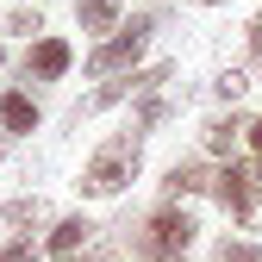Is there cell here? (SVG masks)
I'll return each instance as SVG.
<instances>
[{"label": "cell", "instance_id": "5", "mask_svg": "<svg viewBox=\"0 0 262 262\" xmlns=\"http://www.w3.org/2000/svg\"><path fill=\"white\" fill-rule=\"evenodd\" d=\"M69 62H75V50L62 44V38H38V44L25 50V75H31V81H62Z\"/></svg>", "mask_w": 262, "mask_h": 262}, {"label": "cell", "instance_id": "12", "mask_svg": "<svg viewBox=\"0 0 262 262\" xmlns=\"http://www.w3.org/2000/svg\"><path fill=\"white\" fill-rule=\"evenodd\" d=\"M162 119H169V100H162V94H144V106H138V119H131V131H156Z\"/></svg>", "mask_w": 262, "mask_h": 262}, {"label": "cell", "instance_id": "23", "mask_svg": "<svg viewBox=\"0 0 262 262\" xmlns=\"http://www.w3.org/2000/svg\"><path fill=\"white\" fill-rule=\"evenodd\" d=\"M0 150H7V144H0Z\"/></svg>", "mask_w": 262, "mask_h": 262}, {"label": "cell", "instance_id": "11", "mask_svg": "<svg viewBox=\"0 0 262 262\" xmlns=\"http://www.w3.org/2000/svg\"><path fill=\"white\" fill-rule=\"evenodd\" d=\"M44 219H50V206L38 200V193H25V200L7 206V225H13V231H25V225H44Z\"/></svg>", "mask_w": 262, "mask_h": 262}, {"label": "cell", "instance_id": "17", "mask_svg": "<svg viewBox=\"0 0 262 262\" xmlns=\"http://www.w3.org/2000/svg\"><path fill=\"white\" fill-rule=\"evenodd\" d=\"M250 62H256V75H262V13L250 19Z\"/></svg>", "mask_w": 262, "mask_h": 262}, {"label": "cell", "instance_id": "6", "mask_svg": "<svg viewBox=\"0 0 262 262\" xmlns=\"http://www.w3.org/2000/svg\"><path fill=\"white\" fill-rule=\"evenodd\" d=\"M206 187H212V175L200 169V162H175V169L162 175V193H169V206H181L187 193H206Z\"/></svg>", "mask_w": 262, "mask_h": 262}, {"label": "cell", "instance_id": "3", "mask_svg": "<svg viewBox=\"0 0 262 262\" xmlns=\"http://www.w3.org/2000/svg\"><path fill=\"white\" fill-rule=\"evenodd\" d=\"M150 31H156V13H138L119 38H100V44H94V56H88V75H131V62L144 56Z\"/></svg>", "mask_w": 262, "mask_h": 262}, {"label": "cell", "instance_id": "21", "mask_svg": "<svg viewBox=\"0 0 262 262\" xmlns=\"http://www.w3.org/2000/svg\"><path fill=\"white\" fill-rule=\"evenodd\" d=\"M206 7H219V0H206Z\"/></svg>", "mask_w": 262, "mask_h": 262}, {"label": "cell", "instance_id": "4", "mask_svg": "<svg viewBox=\"0 0 262 262\" xmlns=\"http://www.w3.org/2000/svg\"><path fill=\"white\" fill-rule=\"evenodd\" d=\"M212 193H219V206H225V212H237L244 225L262 219V187H256L250 169H237V162H225V169L212 175Z\"/></svg>", "mask_w": 262, "mask_h": 262}, {"label": "cell", "instance_id": "15", "mask_svg": "<svg viewBox=\"0 0 262 262\" xmlns=\"http://www.w3.org/2000/svg\"><path fill=\"white\" fill-rule=\"evenodd\" d=\"M0 262H38V244H31V237H13L7 250H0Z\"/></svg>", "mask_w": 262, "mask_h": 262}, {"label": "cell", "instance_id": "20", "mask_svg": "<svg viewBox=\"0 0 262 262\" xmlns=\"http://www.w3.org/2000/svg\"><path fill=\"white\" fill-rule=\"evenodd\" d=\"M62 262H88V256H62Z\"/></svg>", "mask_w": 262, "mask_h": 262}, {"label": "cell", "instance_id": "10", "mask_svg": "<svg viewBox=\"0 0 262 262\" xmlns=\"http://www.w3.org/2000/svg\"><path fill=\"white\" fill-rule=\"evenodd\" d=\"M237 131H250L237 113H231V119H212V125H206V150H212V156H231V150H237Z\"/></svg>", "mask_w": 262, "mask_h": 262}, {"label": "cell", "instance_id": "14", "mask_svg": "<svg viewBox=\"0 0 262 262\" xmlns=\"http://www.w3.org/2000/svg\"><path fill=\"white\" fill-rule=\"evenodd\" d=\"M7 31H25V38H31V31H44V19H38V7H19V13L7 19Z\"/></svg>", "mask_w": 262, "mask_h": 262}, {"label": "cell", "instance_id": "22", "mask_svg": "<svg viewBox=\"0 0 262 262\" xmlns=\"http://www.w3.org/2000/svg\"><path fill=\"white\" fill-rule=\"evenodd\" d=\"M0 56H7V50H0Z\"/></svg>", "mask_w": 262, "mask_h": 262}, {"label": "cell", "instance_id": "2", "mask_svg": "<svg viewBox=\"0 0 262 262\" xmlns=\"http://www.w3.org/2000/svg\"><path fill=\"white\" fill-rule=\"evenodd\" d=\"M193 237H200V219L181 212V206H162L144 219V231L131 237V250H138V262H187Z\"/></svg>", "mask_w": 262, "mask_h": 262}, {"label": "cell", "instance_id": "18", "mask_svg": "<svg viewBox=\"0 0 262 262\" xmlns=\"http://www.w3.org/2000/svg\"><path fill=\"white\" fill-rule=\"evenodd\" d=\"M250 144H256V156H262V119H250Z\"/></svg>", "mask_w": 262, "mask_h": 262}, {"label": "cell", "instance_id": "16", "mask_svg": "<svg viewBox=\"0 0 262 262\" xmlns=\"http://www.w3.org/2000/svg\"><path fill=\"white\" fill-rule=\"evenodd\" d=\"M219 262H262L256 244H219Z\"/></svg>", "mask_w": 262, "mask_h": 262}, {"label": "cell", "instance_id": "9", "mask_svg": "<svg viewBox=\"0 0 262 262\" xmlns=\"http://www.w3.org/2000/svg\"><path fill=\"white\" fill-rule=\"evenodd\" d=\"M75 19H81V31H113L119 25V0H75Z\"/></svg>", "mask_w": 262, "mask_h": 262}, {"label": "cell", "instance_id": "7", "mask_svg": "<svg viewBox=\"0 0 262 262\" xmlns=\"http://www.w3.org/2000/svg\"><path fill=\"white\" fill-rule=\"evenodd\" d=\"M88 244H94V225H88L81 212H75V219H56V231H50V256H56V262H62V256H81Z\"/></svg>", "mask_w": 262, "mask_h": 262}, {"label": "cell", "instance_id": "8", "mask_svg": "<svg viewBox=\"0 0 262 262\" xmlns=\"http://www.w3.org/2000/svg\"><path fill=\"white\" fill-rule=\"evenodd\" d=\"M0 125L7 131H38V100H31V94H0Z\"/></svg>", "mask_w": 262, "mask_h": 262}, {"label": "cell", "instance_id": "1", "mask_svg": "<svg viewBox=\"0 0 262 262\" xmlns=\"http://www.w3.org/2000/svg\"><path fill=\"white\" fill-rule=\"evenodd\" d=\"M138 162H144L138 131H113V138L88 156V169H81V181H75V187L88 193V200H113V193H125V187H131Z\"/></svg>", "mask_w": 262, "mask_h": 262}, {"label": "cell", "instance_id": "19", "mask_svg": "<svg viewBox=\"0 0 262 262\" xmlns=\"http://www.w3.org/2000/svg\"><path fill=\"white\" fill-rule=\"evenodd\" d=\"M250 175H256V187H262V156H256V169H250Z\"/></svg>", "mask_w": 262, "mask_h": 262}, {"label": "cell", "instance_id": "13", "mask_svg": "<svg viewBox=\"0 0 262 262\" xmlns=\"http://www.w3.org/2000/svg\"><path fill=\"white\" fill-rule=\"evenodd\" d=\"M212 88H219V100H244V88H250V75H244V69H225V75H219Z\"/></svg>", "mask_w": 262, "mask_h": 262}]
</instances>
